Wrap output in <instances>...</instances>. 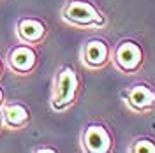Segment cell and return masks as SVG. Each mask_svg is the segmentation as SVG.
Listing matches in <instances>:
<instances>
[{
	"mask_svg": "<svg viewBox=\"0 0 155 153\" xmlns=\"http://www.w3.org/2000/svg\"><path fill=\"white\" fill-rule=\"evenodd\" d=\"M79 76L72 65L58 67L53 77V90L49 106L55 113H64L78 102L79 97Z\"/></svg>",
	"mask_w": 155,
	"mask_h": 153,
	"instance_id": "1",
	"label": "cell"
},
{
	"mask_svg": "<svg viewBox=\"0 0 155 153\" xmlns=\"http://www.w3.org/2000/svg\"><path fill=\"white\" fill-rule=\"evenodd\" d=\"M60 16L67 25L78 28H101L106 25V16L90 0H65Z\"/></svg>",
	"mask_w": 155,
	"mask_h": 153,
	"instance_id": "2",
	"label": "cell"
},
{
	"mask_svg": "<svg viewBox=\"0 0 155 153\" xmlns=\"http://www.w3.org/2000/svg\"><path fill=\"white\" fill-rule=\"evenodd\" d=\"M111 62L120 72L136 74L145 62V51H143L141 44L137 41L124 39L111 51Z\"/></svg>",
	"mask_w": 155,
	"mask_h": 153,
	"instance_id": "3",
	"label": "cell"
},
{
	"mask_svg": "<svg viewBox=\"0 0 155 153\" xmlns=\"http://www.w3.org/2000/svg\"><path fill=\"white\" fill-rule=\"evenodd\" d=\"M5 67L16 76H30L35 72L39 65V53L35 46H30L25 42H18L9 48L5 55Z\"/></svg>",
	"mask_w": 155,
	"mask_h": 153,
	"instance_id": "4",
	"label": "cell"
},
{
	"mask_svg": "<svg viewBox=\"0 0 155 153\" xmlns=\"http://www.w3.org/2000/svg\"><path fill=\"white\" fill-rule=\"evenodd\" d=\"M79 141L87 153H109L113 150V135L102 123H88L83 129Z\"/></svg>",
	"mask_w": 155,
	"mask_h": 153,
	"instance_id": "5",
	"label": "cell"
},
{
	"mask_svg": "<svg viewBox=\"0 0 155 153\" xmlns=\"http://www.w3.org/2000/svg\"><path fill=\"white\" fill-rule=\"evenodd\" d=\"M16 37H18V42H25V44H30V46H41L46 39H48V25L42 21L41 18H35V16H21V18L16 21Z\"/></svg>",
	"mask_w": 155,
	"mask_h": 153,
	"instance_id": "6",
	"label": "cell"
},
{
	"mask_svg": "<svg viewBox=\"0 0 155 153\" xmlns=\"http://www.w3.org/2000/svg\"><path fill=\"white\" fill-rule=\"evenodd\" d=\"M79 60L90 70H101L111 62V49L107 46V42L102 39H88L81 48Z\"/></svg>",
	"mask_w": 155,
	"mask_h": 153,
	"instance_id": "7",
	"label": "cell"
},
{
	"mask_svg": "<svg viewBox=\"0 0 155 153\" xmlns=\"http://www.w3.org/2000/svg\"><path fill=\"white\" fill-rule=\"evenodd\" d=\"M124 100L130 111L145 115L155 107V90L146 83H137L124 92Z\"/></svg>",
	"mask_w": 155,
	"mask_h": 153,
	"instance_id": "8",
	"label": "cell"
},
{
	"mask_svg": "<svg viewBox=\"0 0 155 153\" xmlns=\"http://www.w3.org/2000/svg\"><path fill=\"white\" fill-rule=\"evenodd\" d=\"M0 115H2L4 129H9V130H23L32 122V113L28 106L19 100L5 102L4 107L0 109Z\"/></svg>",
	"mask_w": 155,
	"mask_h": 153,
	"instance_id": "9",
	"label": "cell"
},
{
	"mask_svg": "<svg viewBox=\"0 0 155 153\" xmlns=\"http://www.w3.org/2000/svg\"><path fill=\"white\" fill-rule=\"evenodd\" d=\"M129 151L130 153H155V139H152V137H137V139L132 141Z\"/></svg>",
	"mask_w": 155,
	"mask_h": 153,
	"instance_id": "10",
	"label": "cell"
},
{
	"mask_svg": "<svg viewBox=\"0 0 155 153\" xmlns=\"http://www.w3.org/2000/svg\"><path fill=\"white\" fill-rule=\"evenodd\" d=\"M32 151L34 153H57L58 150L57 148H53V146H35V148H32Z\"/></svg>",
	"mask_w": 155,
	"mask_h": 153,
	"instance_id": "11",
	"label": "cell"
},
{
	"mask_svg": "<svg viewBox=\"0 0 155 153\" xmlns=\"http://www.w3.org/2000/svg\"><path fill=\"white\" fill-rule=\"evenodd\" d=\"M7 100H5V92H4V88L0 86V109L4 107V104H5Z\"/></svg>",
	"mask_w": 155,
	"mask_h": 153,
	"instance_id": "12",
	"label": "cell"
},
{
	"mask_svg": "<svg viewBox=\"0 0 155 153\" xmlns=\"http://www.w3.org/2000/svg\"><path fill=\"white\" fill-rule=\"evenodd\" d=\"M5 60H4V58L0 57V79H2V77H4V72H5Z\"/></svg>",
	"mask_w": 155,
	"mask_h": 153,
	"instance_id": "13",
	"label": "cell"
},
{
	"mask_svg": "<svg viewBox=\"0 0 155 153\" xmlns=\"http://www.w3.org/2000/svg\"><path fill=\"white\" fill-rule=\"evenodd\" d=\"M4 130V123H2V115H0V132Z\"/></svg>",
	"mask_w": 155,
	"mask_h": 153,
	"instance_id": "14",
	"label": "cell"
}]
</instances>
